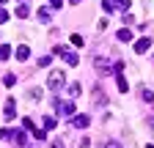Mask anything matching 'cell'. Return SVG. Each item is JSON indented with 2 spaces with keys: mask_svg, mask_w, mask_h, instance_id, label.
Segmentation results:
<instances>
[{
  "mask_svg": "<svg viewBox=\"0 0 154 148\" xmlns=\"http://www.w3.org/2000/svg\"><path fill=\"white\" fill-rule=\"evenodd\" d=\"M63 82H66V74H63V71H58V69L50 71V77H47V88H50V90H61Z\"/></svg>",
  "mask_w": 154,
  "mask_h": 148,
  "instance_id": "1",
  "label": "cell"
},
{
  "mask_svg": "<svg viewBox=\"0 0 154 148\" xmlns=\"http://www.w3.org/2000/svg\"><path fill=\"white\" fill-rule=\"evenodd\" d=\"M52 55H61V58H63L69 66H77V63H80V55H77V52H69L66 47H55V49H52Z\"/></svg>",
  "mask_w": 154,
  "mask_h": 148,
  "instance_id": "2",
  "label": "cell"
},
{
  "mask_svg": "<svg viewBox=\"0 0 154 148\" xmlns=\"http://www.w3.org/2000/svg\"><path fill=\"white\" fill-rule=\"evenodd\" d=\"M52 107H55V113H61V115H74V104H72V102H61V99H55Z\"/></svg>",
  "mask_w": 154,
  "mask_h": 148,
  "instance_id": "3",
  "label": "cell"
},
{
  "mask_svg": "<svg viewBox=\"0 0 154 148\" xmlns=\"http://www.w3.org/2000/svg\"><path fill=\"white\" fill-rule=\"evenodd\" d=\"M3 118H6V121H14V118H17V102H14V99L6 102V107H3Z\"/></svg>",
  "mask_w": 154,
  "mask_h": 148,
  "instance_id": "4",
  "label": "cell"
},
{
  "mask_svg": "<svg viewBox=\"0 0 154 148\" xmlns=\"http://www.w3.org/2000/svg\"><path fill=\"white\" fill-rule=\"evenodd\" d=\"M94 69L99 71V74H110V71H113V63H107L105 58H96V61H94Z\"/></svg>",
  "mask_w": 154,
  "mask_h": 148,
  "instance_id": "5",
  "label": "cell"
},
{
  "mask_svg": "<svg viewBox=\"0 0 154 148\" xmlns=\"http://www.w3.org/2000/svg\"><path fill=\"white\" fill-rule=\"evenodd\" d=\"M88 123H91L88 115H72V126H74V129H85Z\"/></svg>",
  "mask_w": 154,
  "mask_h": 148,
  "instance_id": "6",
  "label": "cell"
},
{
  "mask_svg": "<svg viewBox=\"0 0 154 148\" xmlns=\"http://www.w3.org/2000/svg\"><path fill=\"white\" fill-rule=\"evenodd\" d=\"M149 47H151V39H140V41H135V52H138V55H143Z\"/></svg>",
  "mask_w": 154,
  "mask_h": 148,
  "instance_id": "7",
  "label": "cell"
},
{
  "mask_svg": "<svg viewBox=\"0 0 154 148\" xmlns=\"http://www.w3.org/2000/svg\"><path fill=\"white\" fill-rule=\"evenodd\" d=\"M30 58V49L22 44V47H17V61H28Z\"/></svg>",
  "mask_w": 154,
  "mask_h": 148,
  "instance_id": "8",
  "label": "cell"
},
{
  "mask_svg": "<svg viewBox=\"0 0 154 148\" xmlns=\"http://www.w3.org/2000/svg\"><path fill=\"white\" fill-rule=\"evenodd\" d=\"M116 39H119L121 44H127V41H132V30H127V28H124V30H119V36H116Z\"/></svg>",
  "mask_w": 154,
  "mask_h": 148,
  "instance_id": "9",
  "label": "cell"
},
{
  "mask_svg": "<svg viewBox=\"0 0 154 148\" xmlns=\"http://www.w3.org/2000/svg\"><path fill=\"white\" fill-rule=\"evenodd\" d=\"M66 93H69L72 99H77V96H80V85H77V82H72V85H66Z\"/></svg>",
  "mask_w": 154,
  "mask_h": 148,
  "instance_id": "10",
  "label": "cell"
},
{
  "mask_svg": "<svg viewBox=\"0 0 154 148\" xmlns=\"http://www.w3.org/2000/svg\"><path fill=\"white\" fill-rule=\"evenodd\" d=\"M116 85H119V90H121V93H127V90H129V85H127V80L121 77V74H116Z\"/></svg>",
  "mask_w": 154,
  "mask_h": 148,
  "instance_id": "11",
  "label": "cell"
},
{
  "mask_svg": "<svg viewBox=\"0 0 154 148\" xmlns=\"http://www.w3.org/2000/svg\"><path fill=\"white\" fill-rule=\"evenodd\" d=\"M140 99L151 104V102H154V90H151V88H143V90H140Z\"/></svg>",
  "mask_w": 154,
  "mask_h": 148,
  "instance_id": "12",
  "label": "cell"
},
{
  "mask_svg": "<svg viewBox=\"0 0 154 148\" xmlns=\"http://www.w3.org/2000/svg\"><path fill=\"white\" fill-rule=\"evenodd\" d=\"M11 58V47L8 44H0V61H8Z\"/></svg>",
  "mask_w": 154,
  "mask_h": 148,
  "instance_id": "13",
  "label": "cell"
},
{
  "mask_svg": "<svg viewBox=\"0 0 154 148\" xmlns=\"http://www.w3.org/2000/svg\"><path fill=\"white\" fill-rule=\"evenodd\" d=\"M28 14H30V11H28V3H19V6H17V16H19V19H25Z\"/></svg>",
  "mask_w": 154,
  "mask_h": 148,
  "instance_id": "14",
  "label": "cell"
},
{
  "mask_svg": "<svg viewBox=\"0 0 154 148\" xmlns=\"http://www.w3.org/2000/svg\"><path fill=\"white\" fill-rule=\"evenodd\" d=\"M36 16H38L42 22H50V19H52V16H50V8H38V14H36Z\"/></svg>",
  "mask_w": 154,
  "mask_h": 148,
  "instance_id": "15",
  "label": "cell"
},
{
  "mask_svg": "<svg viewBox=\"0 0 154 148\" xmlns=\"http://www.w3.org/2000/svg\"><path fill=\"white\" fill-rule=\"evenodd\" d=\"M14 143H17V145H28V137H25V132H17V135H14Z\"/></svg>",
  "mask_w": 154,
  "mask_h": 148,
  "instance_id": "16",
  "label": "cell"
},
{
  "mask_svg": "<svg viewBox=\"0 0 154 148\" xmlns=\"http://www.w3.org/2000/svg\"><path fill=\"white\" fill-rule=\"evenodd\" d=\"M3 85H6V88L17 85V74H6V77H3Z\"/></svg>",
  "mask_w": 154,
  "mask_h": 148,
  "instance_id": "17",
  "label": "cell"
},
{
  "mask_svg": "<svg viewBox=\"0 0 154 148\" xmlns=\"http://www.w3.org/2000/svg\"><path fill=\"white\" fill-rule=\"evenodd\" d=\"M55 126H58V121H55L52 115H47V118H44V129L50 132V129H55Z\"/></svg>",
  "mask_w": 154,
  "mask_h": 148,
  "instance_id": "18",
  "label": "cell"
},
{
  "mask_svg": "<svg viewBox=\"0 0 154 148\" xmlns=\"http://www.w3.org/2000/svg\"><path fill=\"white\" fill-rule=\"evenodd\" d=\"M17 132H11V129H0V140H14Z\"/></svg>",
  "mask_w": 154,
  "mask_h": 148,
  "instance_id": "19",
  "label": "cell"
},
{
  "mask_svg": "<svg viewBox=\"0 0 154 148\" xmlns=\"http://www.w3.org/2000/svg\"><path fill=\"white\" fill-rule=\"evenodd\" d=\"M116 8H119V11H124L127 14V8H129V0H116V3H113Z\"/></svg>",
  "mask_w": 154,
  "mask_h": 148,
  "instance_id": "20",
  "label": "cell"
},
{
  "mask_svg": "<svg viewBox=\"0 0 154 148\" xmlns=\"http://www.w3.org/2000/svg\"><path fill=\"white\" fill-rule=\"evenodd\" d=\"M69 41H72L74 47H83V44H85V39H83V36H77V33L72 36V39H69Z\"/></svg>",
  "mask_w": 154,
  "mask_h": 148,
  "instance_id": "21",
  "label": "cell"
},
{
  "mask_svg": "<svg viewBox=\"0 0 154 148\" xmlns=\"http://www.w3.org/2000/svg\"><path fill=\"white\" fill-rule=\"evenodd\" d=\"M28 96H30L33 102H38V99H42V90H38V88H30V90H28Z\"/></svg>",
  "mask_w": 154,
  "mask_h": 148,
  "instance_id": "22",
  "label": "cell"
},
{
  "mask_svg": "<svg viewBox=\"0 0 154 148\" xmlns=\"http://www.w3.org/2000/svg\"><path fill=\"white\" fill-rule=\"evenodd\" d=\"M3 22H8V11H6V8H0V25H3Z\"/></svg>",
  "mask_w": 154,
  "mask_h": 148,
  "instance_id": "23",
  "label": "cell"
},
{
  "mask_svg": "<svg viewBox=\"0 0 154 148\" xmlns=\"http://www.w3.org/2000/svg\"><path fill=\"white\" fill-rule=\"evenodd\" d=\"M61 3H63V0H50V6H52V8H61Z\"/></svg>",
  "mask_w": 154,
  "mask_h": 148,
  "instance_id": "24",
  "label": "cell"
},
{
  "mask_svg": "<svg viewBox=\"0 0 154 148\" xmlns=\"http://www.w3.org/2000/svg\"><path fill=\"white\" fill-rule=\"evenodd\" d=\"M50 148H63V143H61V140H52V145H50Z\"/></svg>",
  "mask_w": 154,
  "mask_h": 148,
  "instance_id": "25",
  "label": "cell"
},
{
  "mask_svg": "<svg viewBox=\"0 0 154 148\" xmlns=\"http://www.w3.org/2000/svg\"><path fill=\"white\" fill-rule=\"evenodd\" d=\"M107 148H121V145L119 143H107Z\"/></svg>",
  "mask_w": 154,
  "mask_h": 148,
  "instance_id": "26",
  "label": "cell"
},
{
  "mask_svg": "<svg viewBox=\"0 0 154 148\" xmlns=\"http://www.w3.org/2000/svg\"><path fill=\"white\" fill-rule=\"evenodd\" d=\"M69 3H80V0H69Z\"/></svg>",
  "mask_w": 154,
  "mask_h": 148,
  "instance_id": "27",
  "label": "cell"
},
{
  "mask_svg": "<svg viewBox=\"0 0 154 148\" xmlns=\"http://www.w3.org/2000/svg\"><path fill=\"white\" fill-rule=\"evenodd\" d=\"M146 148H154V145H146Z\"/></svg>",
  "mask_w": 154,
  "mask_h": 148,
  "instance_id": "28",
  "label": "cell"
},
{
  "mask_svg": "<svg viewBox=\"0 0 154 148\" xmlns=\"http://www.w3.org/2000/svg\"><path fill=\"white\" fill-rule=\"evenodd\" d=\"M0 3H6V0H0Z\"/></svg>",
  "mask_w": 154,
  "mask_h": 148,
  "instance_id": "29",
  "label": "cell"
}]
</instances>
